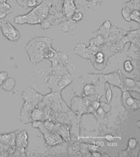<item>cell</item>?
I'll return each mask as SVG.
<instances>
[{
  "instance_id": "21",
  "label": "cell",
  "mask_w": 140,
  "mask_h": 157,
  "mask_svg": "<svg viewBox=\"0 0 140 157\" xmlns=\"http://www.w3.org/2000/svg\"><path fill=\"white\" fill-rule=\"evenodd\" d=\"M97 113H99V115H101V116H102V115H104V110L102 108H100V107H99V108H97Z\"/></svg>"
},
{
  "instance_id": "8",
  "label": "cell",
  "mask_w": 140,
  "mask_h": 157,
  "mask_svg": "<svg viewBox=\"0 0 140 157\" xmlns=\"http://www.w3.org/2000/svg\"><path fill=\"white\" fill-rule=\"evenodd\" d=\"M83 92H84L86 95H92L95 92L94 86H93L92 84H86V85L84 86V88H83Z\"/></svg>"
},
{
  "instance_id": "13",
  "label": "cell",
  "mask_w": 140,
  "mask_h": 157,
  "mask_svg": "<svg viewBox=\"0 0 140 157\" xmlns=\"http://www.w3.org/2000/svg\"><path fill=\"white\" fill-rule=\"evenodd\" d=\"M123 67H124V69L127 72H131L133 70V65L129 60H126L124 64H123Z\"/></svg>"
},
{
  "instance_id": "6",
  "label": "cell",
  "mask_w": 140,
  "mask_h": 157,
  "mask_svg": "<svg viewBox=\"0 0 140 157\" xmlns=\"http://www.w3.org/2000/svg\"><path fill=\"white\" fill-rule=\"evenodd\" d=\"M15 86V80L14 78L8 77L7 79L4 80L3 81V84L1 87L4 90L7 91V92H10L14 89Z\"/></svg>"
},
{
  "instance_id": "7",
  "label": "cell",
  "mask_w": 140,
  "mask_h": 157,
  "mask_svg": "<svg viewBox=\"0 0 140 157\" xmlns=\"http://www.w3.org/2000/svg\"><path fill=\"white\" fill-rule=\"evenodd\" d=\"M125 102L127 105L129 106V108H132V109H137L139 108V102L136 103L133 97H130L129 95L125 98Z\"/></svg>"
},
{
  "instance_id": "10",
  "label": "cell",
  "mask_w": 140,
  "mask_h": 157,
  "mask_svg": "<svg viewBox=\"0 0 140 157\" xmlns=\"http://www.w3.org/2000/svg\"><path fill=\"white\" fill-rule=\"evenodd\" d=\"M32 117L34 120L41 119L42 117H43V113L39 109H34L33 110V112H32Z\"/></svg>"
},
{
  "instance_id": "23",
  "label": "cell",
  "mask_w": 140,
  "mask_h": 157,
  "mask_svg": "<svg viewBox=\"0 0 140 157\" xmlns=\"http://www.w3.org/2000/svg\"><path fill=\"white\" fill-rule=\"evenodd\" d=\"M87 1H92V0H87Z\"/></svg>"
},
{
  "instance_id": "12",
  "label": "cell",
  "mask_w": 140,
  "mask_h": 157,
  "mask_svg": "<svg viewBox=\"0 0 140 157\" xmlns=\"http://www.w3.org/2000/svg\"><path fill=\"white\" fill-rule=\"evenodd\" d=\"M104 54H103L102 52H99L96 53V56H95V60H96V61L98 63H102L104 60Z\"/></svg>"
},
{
  "instance_id": "9",
  "label": "cell",
  "mask_w": 140,
  "mask_h": 157,
  "mask_svg": "<svg viewBox=\"0 0 140 157\" xmlns=\"http://www.w3.org/2000/svg\"><path fill=\"white\" fill-rule=\"evenodd\" d=\"M83 13L80 11H75L73 14L72 15V20H74L75 22H79L83 19Z\"/></svg>"
},
{
  "instance_id": "20",
  "label": "cell",
  "mask_w": 140,
  "mask_h": 157,
  "mask_svg": "<svg viewBox=\"0 0 140 157\" xmlns=\"http://www.w3.org/2000/svg\"><path fill=\"white\" fill-rule=\"evenodd\" d=\"M92 107L93 108H95V109H97V108H99L100 107V103H99V102L98 100H94L92 102Z\"/></svg>"
},
{
  "instance_id": "11",
  "label": "cell",
  "mask_w": 140,
  "mask_h": 157,
  "mask_svg": "<svg viewBox=\"0 0 140 157\" xmlns=\"http://www.w3.org/2000/svg\"><path fill=\"white\" fill-rule=\"evenodd\" d=\"M130 19L131 20H134L135 21L139 22V12L138 10H133V12H131L130 15Z\"/></svg>"
},
{
  "instance_id": "15",
  "label": "cell",
  "mask_w": 140,
  "mask_h": 157,
  "mask_svg": "<svg viewBox=\"0 0 140 157\" xmlns=\"http://www.w3.org/2000/svg\"><path fill=\"white\" fill-rule=\"evenodd\" d=\"M81 138H106L109 141H112L114 139H115L116 137H113V136L110 135V134H107L106 137H81Z\"/></svg>"
},
{
  "instance_id": "1",
  "label": "cell",
  "mask_w": 140,
  "mask_h": 157,
  "mask_svg": "<svg viewBox=\"0 0 140 157\" xmlns=\"http://www.w3.org/2000/svg\"><path fill=\"white\" fill-rule=\"evenodd\" d=\"M47 38H37L32 40L27 45L29 55L31 57L32 62L34 60V63H37L42 60L45 57V54L48 50V41Z\"/></svg>"
},
{
  "instance_id": "18",
  "label": "cell",
  "mask_w": 140,
  "mask_h": 157,
  "mask_svg": "<svg viewBox=\"0 0 140 157\" xmlns=\"http://www.w3.org/2000/svg\"><path fill=\"white\" fill-rule=\"evenodd\" d=\"M112 91H111L110 88H107V91H106V98H107V102H109L111 101V99H112Z\"/></svg>"
},
{
  "instance_id": "14",
  "label": "cell",
  "mask_w": 140,
  "mask_h": 157,
  "mask_svg": "<svg viewBox=\"0 0 140 157\" xmlns=\"http://www.w3.org/2000/svg\"><path fill=\"white\" fill-rule=\"evenodd\" d=\"M125 84L128 87H133V86H136V84H139V83L135 82L134 81H133V80L131 79V78H126L125 80Z\"/></svg>"
},
{
  "instance_id": "4",
  "label": "cell",
  "mask_w": 140,
  "mask_h": 157,
  "mask_svg": "<svg viewBox=\"0 0 140 157\" xmlns=\"http://www.w3.org/2000/svg\"><path fill=\"white\" fill-rule=\"evenodd\" d=\"M16 144L21 147H26L28 145V137L25 130L21 131L17 134L16 137Z\"/></svg>"
},
{
  "instance_id": "5",
  "label": "cell",
  "mask_w": 140,
  "mask_h": 157,
  "mask_svg": "<svg viewBox=\"0 0 140 157\" xmlns=\"http://www.w3.org/2000/svg\"><path fill=\"white\" fill-rule=\"evenodd\" d=\"M64 8V13H65V15L67 16V17H70L75 12V6L73 4L72 0H65Z\"/></svg>"
},
{
  "instance_id": "16",
  "label": "cell",
  "mask_w": 140,
  "mask_h": 157,
  "mask_svg": "<svg viewBox=\"0 0 140 157\" xmlns=\"http://www.w3.org/2000/svg\"><path fill=\"white\" fill-rule=\"evenodd\" d=\"M122 14H123V17H124V19L125 20H127V21H130V20H131V19H130V15H131V12H128V10H127L125 8H123V12H122Z\"/></svg>"
},
{
  "instance_id": "3",
  "label": "cell",
  "mask_w": 140,
  "mask_h": 157,
  "mask_svg": "<svg viewBox=\"0 0 140 157\" xmlns=\"http://www.w3.org/2000/svg\"><path fill=\"white\" fill-rule=\"evenodd\" d=\"M1 31L4 37L12 41H15L20 38V33L8 21H4L0 25Z\"/></svg>"
},
{
  "instance_id": "22",
  "label": "cell",
  "mask_w": 140,
  "mask_h": 157,
  "mask_svg": "<svg viewBox=\"0 0 140 157\" xmlns=\"http://www.w3.org/2000/svg\"><path fill=\"white\" fill-rule=\"evenodd\" d=\"M3 81H2V80H1V78H0V87H1V85H2V84H3Z\"/></svg>"
},
{
  "instance_id": "19",
  "label": "cell",
  "mask_w": 140,
  "mask_h": 157,
  "mask_svg": "<svg viewBox=\"0 0 140 157\" xmlns=\"http://www.w3.org/2000/svg\"><path fill=\"white\" fill-rule=\"evenodd\" d=\"M8 78V73L7 71H1L0 72V78L2 81H4Z\"/></svg>"
},
{
  "instance_id": "17",
  "label": "cell",
  "mask_w": 140,
  "mask_h": 157,
  "mask_svg": "<svg viewBox=\"0 0 140 157\" xmlns=\"http://www.w3.org/2000/svg\"><path fill=\"white\" fill-rule=\"evenodd\" d=\"M128 144V147H129L130 148H131V149H133V148H134L135 147H136V145H137V140L134 138H131L129 140Z\"/></svg>"
},
{
  "instance_id": "2",
  "label": "cell",
  "mask_w": 140,
  "mask_h": 157,
  "mask_svg": "<svg viewBox=\"0 0 140 157\" xmlns=\"http://www.w3.org/2000/svg\"><path fill=\"white\" fill-rule=\"evenodd\" d=\"M48 13V7L44 3L32 11V12L26 15L18 16L15 18V23L17 24H23L28 23L30 24L38 23L45 18Z\"/></svg>"
}]
</instances>
